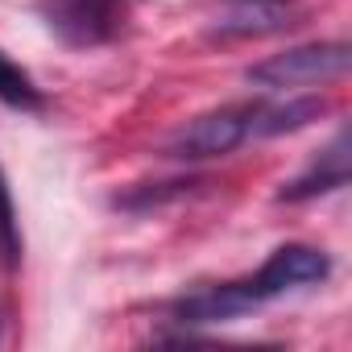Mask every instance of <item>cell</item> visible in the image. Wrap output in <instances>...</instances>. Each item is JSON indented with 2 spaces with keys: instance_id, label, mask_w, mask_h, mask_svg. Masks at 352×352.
I'll return each instance as SVG.
<instances>
[{
  "instance_id": "cell-1",
  "label": "cell",
  "mask_w": 352,
  "mask_h": 352,
  "mask_svg": "<svg viewBox=\"0 0 352 352\" xmlns=\"http://www.w3.org/2000/svg\"><path fill=\"white\" fill-rule=\"evenodd\" d=\"M331 274V257L315 245H282L274 249L257 274L236 278V282H220V286H199L191 294H183L170 307V315L187 323V327H204V323H228L241 319L298 286H315Z\"/></svg>"
},
{
  "instance_id": "cell-2",
  "label": "cell",
  "mask_w": 352,
  "mask_h": 352,
  "mask_svg": "<svg viewBox=\"0 0 352 352\" xmlns=\"http://www.w3.org/2000/svg\"><path fill=\"white\" fill-rule=\"evenodd\" d=\"M352 50L348 42H311V46H290L282 54H270L265 63L249 67L245 79L265 87V91H286V87H311L348 75Z\"/></svg>"
},
{
  "instance_id": "cell-3",
  "label": "cell",
  "mask_w": 352,
  "mask_h": 352,
  "mask_svg": "<svg viewBox=\"0 0 352 352\" xmlns=\"http://www.w3.org/2000/svg\"><path fill=\"white\" fill-rule=\"evenodd\" d=\"M253 120H257V104H228L216 112L195 116L191 124H183L170 137L166 153L183 157V162H204V157H224L232 149H241L253 137Z\"/></svg>"
},
{
  "instance_id": "cell-4",
  "label": "cell",
  "mask_w": 352,
  "mask_h": 352,
  "mask_svg": "<svg viewBox=\"0 0 352 352\" xmlns=\"http://www.w3.org/2000/svg\"><path fill=\"white\" fill-rule=\"evenodd\" d=\"M129 0H50V30L71 46H100L124 25Z\"/></svg>"
},
{
  "instance_id": "cell-5",
  "label": "cell",
  "mask_w": 352,
  "mask_h": 352,
  "mask_svg": "<svg viewBox=\"0 0 352 352\" xmlns=\"http://www.w3.org/2000/svg\"><path fill=\"white\" fill-rule=\"evenodd\" d=\"M294 5L290 0H232V5L216 17L212 38H270L294 25Z\"/></svg>"
},
{
  "instance_id": "cell-6",
  "label": "cell",
  "mask_w": 352,
  "mask_h": 352,
  "mask_svg": "<svg viewBox=\"0 0 352 352\" xmlns=\"http://www.w3.org/2000/svg\"><path fill=\"white\" fill-rule=\"evenodd\" d=\"M348 187V133H336L331 145L319 149V157L298 174V179H290L278 199L282 204H302V199H315V195H327V191H340Z\"/></svg>"
},
{
  "instance_id": "cell-7",
  "label": "cell",
  "mask_w": 352,
  "mask_h": 352,
  "mask_svg": "<svg viewBox=\"0 0 352 352\" xmlns=\"http://www.w3.org/2000/svg\"><path fill=\"white\" fill-rule=\"evenodd\" d=\"M327 112L323 100H290V104H257V120H253V137H278V133H294L311 120H319Z\"/></svg>"
},
{
  "instance_id": "cell-8",
  "label": "cell",
  "mask_w": 352,
  "mask_h": 352,
  "mask_svg": "<svg viewBox=\"0 0 352 352\" xmlns=\"http://www.w3.org/2000/svg\"><path fill=\"white\" fill-rule=\"evenodd\" d=\"M0 100H5L9 108H21V112H42V108H46L38 83H34L5 50H0Z\"/></svg>"
},
{
  "instance_id": "cell-9",
  "label": "cell",
  "mask_w": 352,
  "mask_h": 352,
  "mask_svg": "<svg viewBox=\"0 0 352 352\" xmlns=\"http://www.w3.org/2000/svg\"><path fill=\"white\" fill-rule=\"evenodd\" d=\"M0 265L17 270L21 265V228H17V212H13V195L0 170Z\"/></svg>"
}]
</instances>
